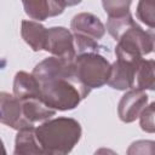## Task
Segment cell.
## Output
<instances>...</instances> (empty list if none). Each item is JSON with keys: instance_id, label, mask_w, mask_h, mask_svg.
Instances as JSON below:
<instances>
[{"instance_id": "obj_12", "label": "cell", "mask_w": 155, "mask_h": 155, "mask_svg": "<svg viewBox=\"0 0 155 155\" xmlns=\"http://www.w3.org/2000/svg\"><path fill=\"white\" fill-rule=\"evenodd\" d=\"M21 35L33 51L39 52L45 48L47 29L41 23L35 21H22Z\"/></svg>"}, {"instance_id": "obj_3", "label": "cell", "mask_w": 155, "mask_h": 155, "mask_svg": "<svg viewBox=\"0 0 155 155\" xmlns=\"http://www.w3.org/2000/svg\"><path fill=\"white\" fill-rule=\"evenodd\" d=\"M81 125L73 117H54L35 127L44 155H68L81 138Z\"/></svg>"}, {"instance_id": "obj_17", "label": "cell", "mask_w": 155, "mask_h": 155, "mask_svg": "<svg viewBox=\"0 0 155 155\" xmlns=\"http://www.w3.org/2000/svg\"><path fill=\"white\" fill-rule=\"evenodd\" d=\"M154 148H155L154 140H148V139L136 140L127 148L126 155H155Z\"/></svg>"}, {"instance_id": "obj_19", "label": "cell", "mask_w": 155, "mask_h": 155, "mask_svg": "<svg viewBox=\"0 0 155 155\" xmlns=\"http://www.w3.org/2000/svg\"><path fill=\"white\" fill-rule=\"evenodd\" d=\"M93 155H117V154L109 148H99L94 151Z\"/></svg>"}, {"instance_id": "obj_20", "label": "cell", "mask_w": 155, "mask_h": 155, "mask_svg": "<svg viewBox=\"0 0 155 155\" xmlns=\"http://www.w3.org/2000/svg\"><path fill=\"white\" fill-rule=\"evenodd\" d=\"M0 155H7L6 149H5V145H4V142L1 140V138H0Z\"/></svg>"}, {"instance_id": "obj_15", "label": "cell", "mask_w": 155, "mask_h": 155, "mask_svg": "<svg viewBox=\"0 0 155 155\" xmlns=\"http://www.w3.org/2000/svg\"><path fill=\"white\" fill-rule=\"evenodd\" d=\"M102 6L105 11V13L108 15V18H120V17H125L131 15L130 13V6H131V1H109V0H104L102 1Z\"/></svg>"}, {"instance_id": "obj_9", "label": "cell", "mask_w": 155, "mask_h": 155, "mask_svg": "<svg viewBox=\"0 0 155 155\" xmlns=\"http://www.w3.org/2000/svg\"><path fill=\"white\" fill-rule=\"evenodd\" d=\"M148 105V94L139 88L128 90L120 99L117 105V115L125 124L136 121L142 110Z\"/></svg>"}, {"instance_id": "obj_16", "label": "cell", "mask_w": 155, "mask_h": 155, "mask_svg": "<svg viewBox=\"0 0 155 155\" xmlns=\"http://www.w3.org/2000/svg\"><path fill=\"white\" fill-rule=\"evenodd\" d=\"M137 17L153 30L155 24V4L149 1H139L137 5Z\"/></svg>"}, {"instance_id": "obj_14", "label": "cell", "mask_w": 155, "mask_h": 155, "mask_svg": "<svg viewBox=\"0 0 155 155\" xmlns=\"http://www.w3.org/2000/svg\"><path fill=\"white\" fill-rule=\"evenodd\" d=\"M154 61L153 59H142L137 67L134 76V87L139 90H150L155 87V75H154Z\"/></svg>"}, {"instance_id": "obj_5", "label": "cell", "mask_w": 155, "mask_h": 155, "mask_svg": "<svg viewBox=\"0 0 155 155\" xmlns=\"http://www.w3.org/2000/svg\"><path fill=\"white\" fill-rule=\"evenodd\" d=\"M110 65L109 61L98 52L80 53L74 59L76 78L88 90L99 88L108 82Z\"/></svg>"}, {"instance_id": "obj_13", "label": "cell", "mask_w": 155, "mask_h": 155, "mask_svg": "<svg viewBox=\"0 0 155 155\" xmlns=\"http://www.w3.org/2000/svg\"><path fill=\"white\" fill-rule=\"evenodd\" d=\"M13 155H44L35 137V127H28L17 132Z\"/></svg>"}, {"instance_id": "obj_2", "label": "cell", "mask_w": 155, "mask_h": 155, "mask_svg": "<svg viewBox=\"0 0 155 155\" xmlns=\"http://www.w3.org/2000/svg\"><path fill=\"white\" fill-rule=\"evenodd\" d=\"M105 30L117 41L115 47L116 56L143 58L153 52L154 33L139 27L131 15L120 18H108Z\"/></svg>"}, {"instance_id": "obj_10", "label": "cell", "mask_w": 155, "mask_h": 155, "mask_svg": "<svg viewBox=\"0 0 155 155\" xmlns=\"http://www.w3.org/2000/svg\"><path fill=\"white\" fill-rule=\"evenodd\" d=\"M73 35H79L98 41L105 34V25L102 21L90 12H81L73 17L70 22Z\"/></svg>"}, {"instance_id": "obj_18", "label": "cell", "mask_w": 155, "mask_h": 155, "mask_svg": "<svg viewBox=\"0 0 155 155\" xmlns=\"http://www.w3.org/2000/svg\"><path fill=\"white\" fill-rule=\"evenodd\" d=\"M154 102H151L149 105H147L140 115H139V125L140 128L148 133H154L155 131V125H154Z\"/></svg>"}, {"instance_id": "obj_7", "label": "cell", "mask_w": 155, "mask_h": 155, "mask_svg": "<svg viewBox=\"0 0 155 155\" xmlns=\"http://www.w3.org/2000/svg\"><path fill=\"white\" fill-rule=\"evenodd\" d=\"M143 58H130L116 56V61L110 65L108 85L119 91H126L134 87V76L139 62Z\"/></svg>"}, {"instance_id": "obj_1", "label": "cell", "mask_w": 155, "mask_h": 155, "mask_svg": "<svg viewBox=\"0 0 155 155\" xmlns=\"http://www.w3.org/2000/svg\"><path fill=\"white\" fill-rule=\"evenodd\" d=\"M31 74L39 84L44 103L54 111L75 109L91 92L76 78L74 62L51 56L38 63Z\"/></svg>"}, {"instance_id": "obj_6", "label": "cell", "mask_w": 155, "mask_h": 155, "mask_svg": "<svg viewBox=\"0 0 155 155\" xmlns=\"http://www.w3.org/2000/svg\"><path fill=\"white\" fill-rule=\"evenodd\" d=\"M44 50L52 53V57L67 62H74L76 57L74 36L71 31L64 27H52L47 29Z\"/></svg>"}, {"instance_id": "obj_4", "label": "cell", "mask_w": 155, "mask_h": 155, "mask_svg": "<svg viewBox=\"0 0 155 155\" xmlns=\"http://www.w3.org/2000/svg\"><path fill=\"white\" fill-rule=\"evenodd\" d=\"M13 96L19 101L23 116L30 124L46 121L56 114L48 108L41 97L39 84L33 74L27 71H17L13 79Z\"/></svg>"}, {"instance_id": "obj_11", "label": "cell", "mask_w": 155, "mask_h": 155, "mask_svg": "<svg viewBox=\"0 0 155 155\" xmlns=\"http://www.w3.org/2000/svg\"><path fill=\"white\" fill-rule=\"evenodd\" d=\"M71 4L67 1H53V0H39V1H23L25 13L35 22H41L48 17L61 15L67 6Z\"/></svg>"}, {"instance_id": "obj_8", "label": "cell", "mask_w": 155, "mask_h": 155, "mask_svg": "<svg viewBox=\"0 0 155 155\" xmlns=\"http://www.w3.org/2000/svg\"><path fill=\"white\" fill-rule=\"evenodd\" d=\"M0 124L16 131L34 127L24 119L19 101L8 92H0Z\"/></svg>"}]
</instances>
